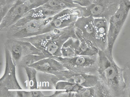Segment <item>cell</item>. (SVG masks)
<instances>
[{
  "label": "cell",
  "mask_w": 130,
  "mask_h": 97,
  "mask_svg": "<svg viewBox=\"0 0 130 97\" xmlns=\"http://www.w3.org/2000/svg\"><path fill=\"white\" fill-rule=\"evenodd\" d=\"M43 5L58 12L67 9L81 6L72 0H47L46 3Z\"/></svg>",
  "instance_id": "cell-16"
},
{
  "label": "cell",
  "mask_w": 130,
  "mask_h": 97,
  "mask_svg": "<svg viewBox=\"0 0 130 97\" xmlns=\"http://www.w3.org/2000/svg\"><path fill=\"white\" fill-rule=\"evenodd\" d=\"M29 67H32L37 71L54 75L66 69L59 61L53 58L43 59Z\"/></svg>",
  "instance_id": "cell-14"
},
{
  "label": "cell",
  "mask_w": 130,
  "mask_h": 97,
  "mask_svg": "<svg viewBox=\"0 0 130 97\" xmlns=\"http://www.w3.org/2000/svg\"><path fill=\"white\" fill-rule=\"evenodd\" d=\"M74 27L77 38L82 37L94 44L95 33L94 18L91 16L79 18L75 22Z\"/></svg>",
  "instance_id": "cell-12"
},
{
  "label": "cell",
  "mask_w": 130,
  "mask_h": 97,
  "mask_svg": "<svg viewBox=\"0 0 130 97\" xmlns=\"http://www.w3.org/2000/svg\"><path fill=\"white\" fill-rule=\"evenodd\" d=\"M86 1L88 3V5H89L92 4L96 2L98 0H86Z\"/></svg>",
  "instance_id": "cell-28"
},
{
  "label": "cell",
  "mask_w": 130,
  "mask_h": 97,
  "mask_svg": "<svg viewBox=\"0 0 130 97\" xmlns=\"http://www.w3.org/2000/svg\"><path fill=\"white\" fill-rule=\"evenodd\" d=\"M50 19L34 18L27 13L4 33L6 38L21 39L34 37L42 34Z\"/></svg>",
  "instance_id": "cell-3"
},
{
  "label": "cell",
  "mask_w": 130,
  "mask_h": 97,
  "mask_svg": "<svg viewBox=\"0 0 130 97\" xmlns=\"http://www.w3.org/2000/svg\"><path fill=\"white\" fill-rule=\"evenodd\" d=\"M77 4L82 7H87L88 4L86 0H72Z\"/></svg>",
  "instance_id": "cell-27"
},
{
  "label": "cell",
  "mask_w": 130,
  "mask_h": 97,
  "mask_svg": "<svg viewBox=\"0 0 130 97\" xmlns=\"http://www.w3.org/2000/svg\"><path fill=\"white\" fill-rule=\"evenodd\" d=\"M58 13L56 11L42 5L32 9L28 13L34 18L46 19L52 18Z\"/></svg>",
  "instance_id": "cell-18"
},
{
  "label": "cell",
  "mask_w": 130,
  "mask_h": 97,
  "mask_svg": "<svg viewBox=\"0 0 130 97\" xmlns=\"http://www.w3.org/2000/svg\"><path fill=\"white\" fill-rule=\"evenodd\" d=\"M46 58L48 57L44 55L29 54L21 59L17 67L25 68L26 67H29L41 60Z\"/></svg>",
  "instance_id": "cell-21"
},
{
  "label": "cell",
  "mask_w": 130,
  "mask_h": 97,
  "mask_svg": "<svg viewBox=\"0 0 130 97\" xmlns=\"http://www.w3.org/2000/svg\"><path fill=\"white\" fill-rule=\"evenodd\" d=\"M55 89L62 91L64 92H77L83 87L70 82L63 80L58 82L55 84Z\"/></svg>",
  "instance_id": "cell-20"
},
{
  "label": "cell",
  "mask_w": 130,
  "mask_h": 97,
  "mask_svg": "<svg viewBox=\"0 0 130 97\" xmlns=\"http://www.w3.org/2000/svg\"><path fill=\"white\" fill-rule=\"evenodd\" d=\"M93 88L95 97H114L113 93L108 85L99 78Z\"/></svg>",
  "instance_id": "cell-19"
},
{
  "label": "cell",
  "mask_w": 130,
  "mask_h": 97,
  "mask_svg": "<svg viewBox=\"0 0 130 97\" xmlns=\"http://www.w3.org/2000/svg\"><path fill=\"white\" fill-rule=\"evenodd\" d=\"M77 38L80 41L78 56H93L99 54V49L92 42L82 37Z\"/></svg>",
  "instance_id": "cell-17"
},
{
  "label": "cell",
  "mask_w": 130,
  "mask_h": 97,
  "mask_svg": "<svg viewBox=\"0 0 130 97\" xmlns=\"http://www.w3.org/2000/svg\"><path fill=\"white\" fill-rule=\"evenodd\" d=\"M74 97H95L93 87H83L79 91L74 93Z\"/></svg>",
  "instance_id": "cell-26"
},
{
  "label": "cell",
  "mask_w": 130,
  "mask_h": 97,
  "mask_svg": "<svg viewBox=\"0 0 130 97\" xmlns=\"http://www.w3.org/2000/svg\"><path fill=\"white\" fill-rule=\"evenodd\" d=\"M130 11V0H121L118 9L108 22V50L112 55L113 46Z\"/></svg>",
  "instance_id": "cell-6"
},
{
  "label": "cell",
  "mask_w": 130,
  "mask_h": 97,
  "mask_svg": "<svg viewBox=\"0 0 130 97\" xmlns=\"http://www.w3.org/2000/svg\"><path fill=\"white\" fill-rule=\"evenodd\" d=\"M47 1L37 0L35 2L25 3L16 2L3 19L0 21L1 33H5L10 27L23 18L31 10L44 5Z\"/></svg>",
  "instance_id": "cell-7"
},
{
  "label": "cell",
  "mask_w": 130,
  "mask_h": 97,
  "mask_svg": "<svg viewBox=\"0 0 130 97\" xmlns=\"http://www.w3.org/2000/svg\"><path fill=\"white\" fill-rule=\"evenodd\" d=\"M83 16L82 6L63 10L51 18L50 22L44 27L42 34L74 26L77 19Z\"/></svg>",
  "instance_id": "cell-8"
},
{
  "label": "cell",
  "mask_w": 130,
  "mask_h": 97,
  "mask_svg": "<svg viewBox=\"0 0 130 97\" xmlns=\"http://www.w3.org/2000/svg\"><path fill=\"white\" fill-rule=\"evenodd\" d=\"M55 84L58 82L63 80L74 83L84 87H93L97 83L99 77L97 75L77 73L68 70L62 71L54 75Z\"/></svg>",
  "instance_id": "cell-11"
},
{
  "label": "cell",
  "mask_w": 130,
  "mask_h": 97,
  "mask_svg": "<svg viewBox=\"0 0 130 97\" xmlns=\"http://www.w3.org/2000/svg\"><path fill=\"white\" fill-rule=\"evenodd\" d=\"M16 97H49L46 96L41 91L17 90L16 91Z\"/></svg>",
  "instance_id": "cell-25"
},
{
  "label": "cell",
  "mask_w": 130,
  "mask_h": 97,
  "mask_svg": "<svg viewBox=\"0 0 130 97\" xmlns=\"http://www.w3.org/2000/svg\"><path fill=\"white\" fill-rule=\"evenodd\" d=\"M121 0H98L87 7H83V16L104 18L109 22L119 9Z\"/></svg>",
  "instance_id": "cell-9"
},
{
  "label": "cell",
  "mask_w": 130,
  "mask_h": 97,
  "mask_svg": "<svg viewBox=\"0 0 130 97\" xmlns=\"http://www.w3.org/2000/svg\"><path fill=\"white\" fill-rule=\"evenodd\" d=\"M24 69L28 78L30 89L32 90L38 89V82L36 78L37 71L34 68L30 67H27Z\"/></svg>",
  "instance_id": "cell-22"
},
{
  "label": "cell",
  "mask_w": 130,
  "mask_h": 97,
  "mask_svg": "<svg viewBox=\"0 0 130 97\" xmlns=\"http://www.w3.org/2000/svg\"><path fill=\"white\" fill-rule=\"evenodd\" d=\"M5 67L3 76L0 79V97H16V91L23 90L16 75V65L10 53L4 47Z\"/></svg>",
  "instance_id": "cell-4"
},
{
  "label": "cell",
  "mask_w": 130,
  "mask_h": 97,
  "mask_svg": "<svg viewBox=\"0 0 130 97\" xmlns=\"http://www.w3.org/2000/svg\"><path fill=\"white\" fill-rule=\"evenodd\" d=\"M77 38L74 25L54 30L30 38L18 39L29 42L47 57H61L63 45L69 38Z\"/></svg>",
  "instance_id": "cell-1"
},
{
  "label": "cell",
  "mask_w": 130,
  "mask_h": 97,
  "mask_svg": "<svg viewBox=\"0 0 130 97\" xmlns=\"http://www.w3.org/2000/svg\"><path fill=\"white\" fill-rule=\"evenodd\" d=\"M95 28L94 44L100 50L108 49L109 23L104 18H94Z\"/></svg>",
  "instance_id": "cell-13"
},
{
  "label": "cell",
  "mask_w": 130,
  "mask_h": 97,
  "mask_svg": "<svg viewBox=\"0 0 130 97\" xmlns=\"http://www.w3.org/2000/svg\"><path fill=\"white\" fill-rule=\"evenodd\" d=\"M80 41L78 38H70L63 45L61 50L62 57L72 58L78 56Z\"/></svg>",
  "instance_id": "cell-15"
},
{
  "label": "cell",
  "mask_w": 130,
  "mask_h": 97,
  "mask_svg": "<svg viewBox=\"0 0 130 97\" xmlns=\"http://www.w3.org/2000/svg\"><path fill=\"white\" fill-rule=\"evenodd\" d=\"M17 0H0V19L1 20Z\"/></svg>",
  "instance_id": "cell-24"
},
{
  "label": "cell",
  "mask_w": 130,
  "mask_h": 97,
  "mask_svg": "<svg viewBox=\"0 0 130 97\" xmlns=\"http://www.w3.org/2000/svg\"><path fill=\"white\" fill-rule=\"evenodd\" d=\"M54 58L70 71L97 76L99 54L93 56L78 55L72 58L59 57Z\"/></svg>",
  "instance_id": "cell-5"
},
{
  "label": "cell",
  "mask_w": 130,
  "mask_h": 97,
  "mask_svg": "<svg viewBox=\"0 0 130 97\" xmlns=\"http://www.w3.org/2000/svg\"><path fill=\"white\" fill-rule=\"evenodd\" d=\"M4 47L9 51L16 67L21 59L29 54L44 55L29 42L14 38H7Z\"/></svg>",
  "instance_id": "cell-10"
},
{
  "label": "cell",
  "mask_w": 130,
  "mask_h": 97,
  "mask_svg": "<svg viewBox=\"0 0 130 97\" xmlns=\"http://www.w3.org/2000/svg\"><path fill=\"white\" fill-rule=\"evenodd\" d=\"M123 78L125 84L124 97H130V60L122 68Z\"/></svg>",
  "instance_id": "cell-23"
},
{
  "label": "cell",
  "mask_w": 130,
  "mask_h": 97,
  "mask_svg": "<svg viewBox=\"0 0 130 97\" xmlns=\"http://www.w3.org/2000/svg\"><path fill=\"white\" fill-rule=\"evenodd\" d=\"M97 76L108 85L114 97L124 96L125 84L122 68L116 64L108 50H99Z\"/></svg>",
  "instance_id": "cell-2"
}]
</instances>
